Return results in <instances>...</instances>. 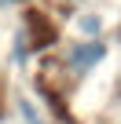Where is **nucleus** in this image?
<instances>
[{"label": "nucleus", "instance_id": "obj_1", "mask_svg": "<svg viewBox=\"0 0 121 124\" xmlns=\"http://www.w3.org/2000/svg\"><path fill=\"white\" fill-rule=\"evenodd\" d=\"M103 55H106V44L88 40V44H77V47H70V51H66V66H70L74 73H84V70H92V66H95Z\"/></svg>", "mask_w": 121, "mask_h": 124}, {"label": "nucleus", "instance_id": "obj_2", "mask_svg": "<svg viewBox=\"0 0 121 124\" xmlns=\"http://www.w3.org/2000/svg\"><path fill=\"white\" fill-rule=\"evenodd\" d=\"M99 26H103L99 15H84V18H81V29H84V33H99Z\"/></svg>", "mask_w": 121, "mask_h": 124}, {"label": "nucleus", "instance_id": "obj_3", "mask_svg": "<svg viewBox=\"0 0 121 124\" xmlns=\"http://www.w3.org/2000/svg\"><path fill=\"white\" fill-rule=\"evenodd\" d=\"M22 113H26V120H29V124H40V120H37V113H33V106H29V102H22Z\"/></svg>", "mask_w": 121, "mask_h": 124}]
</instances>
